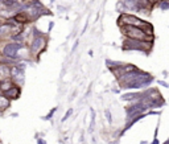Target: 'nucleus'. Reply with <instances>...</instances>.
<instances>
[{
  "instance_id": "f257e3e1",
  "label": "nucleus",
  "mask_w": 169,
  "mask_h": 144,
  "mask_svg": "<svg viewBox=\"0 0 169 144\" xmlns=\"http://www.w3.org/2000/svg\"><path fill=\"white\" fill-rule=\"evenodd\" d=\"M123 32H124V35L130 40H135V41H148V33L140 28H136V27L125 25Z\"/></svg>"
},
{
  "instance_id": "f03ea898",
  "label": "nucleus",
  "mask_w": 169,
  "mask_h": 144,
  "mask_svg": "<svg viewBox=\"0 0 169 144\" xmlns=\"http://www.w3.org/2000/svg\"><path fill=\"white\" fill-rule=\"evenodd\" d=\"M120 20L124 21L125 25L136 27V28H140V29H143V30H144V28L152 29V28H151V24L149 23H147V21H144V20H141V19H137V17L134 16V15H122Z\"/></svg>"
},
{
  "instance_id": "7ed1b4c3",
  "label": "nucleus",
  "mask_w": 169,
  "mask_h": 144,
  "mask_svg": "<svg viewBox=\"0 0 169 144\" xmlns=\"http://www.w3.org/2000/svg\"><path fill=\"white\" fill-rule=\"evenodd\" d=\"M151 42L148 41H135V40H128L124 42V49L128 50H139V52H145L147 49L151 48Z\"/></svg>"
},
{
  "instance_id": "20e7f679",
  "label": "nucleus",
  "mask_w": 169,
  "mask_h": 144,
  "mask_svg": "<svg viewBox=\"0 0 169 144\" xmlns=\"http://www.w3.org/2000/svg\"><path fill=\"white\" fill-rule=\"evenodd\" d=\"M23 48V45L21 44H17V42H12V44H7L3 49V54H4L5 57L11 58V60H16L17 58V53H19V50Z\"/></svg>"
},
{
  "instance_id": "39448f33",
  "label": "nucleus",
  "mask_w": 169,
  "mask_h": 144,
  "mask_svg": "<svg viewBox=\"0 0 169 144\" xmlns=\"http://www.w3.org/2000/svg\"><path fill=\"white\" fill-rule=\"evenodd\" d=\"M44 47H45V40L42 37H40V36H37V37L32 41V44H30V50L37 53V52H40Z\"/></svg>"
},
{
  "instance_id": "423d86ee",
  "label": "nucleus",
  "mask_w": 169,
  "mask_h": 144,
  "mask_svg": "<svg viewBox=\"0 0 169 144\" xmlns=\"http://www.w3.org/2000/svg\"><path fill=\"white\" fill-rule=\"evenodd\" d=\"M19 94H20V89L17 86H11L8 90L4 91V95L7 99H16L19 97Z\"/></svg>"
},
{
  "instance_id": "0eeeda50",
  "label": "nucleus",
  "mask_w": 169,
  "mask_h": 144,
  "mask_svg": "<svg viewBox=\"0 0 169 144\" xmlns=\"http://www.w3.org/2000/svg\"><path fill=\"white\" fill-rule=\"evenodd\" d=\"M123 100H141V94L139 93H128L122 95Z\"/></svg>"
},
{
  "instance_id": "6e6552de",
  "label": "nucleus",
  "mask_w": 169,
  "mask_h": 144,
  "mask_svg": "<svg viewBox=\"0 0 169 144\" xmlns=\"http://www.w3.org/2000/svg\"><path fill=\"white\" fill-rule=\"evenodd\" d=\"M12 25H8V24H3L0 25V36H7L8 32H11Z\"/></svg>"
},
{
  "instance_id": "1a4fd4ad",
  "label": "nucleus",
  "mask_w": 169,
  "mask_h": 144,
  "mask_svg": "<svg viewBox=\"0 0 169 144\" xmlns=\"http://www.w3.org/2000/svg\"><path fill=\"white\" fill-rule=\"evenodd\" d=\"M10 106V100L4 95H0V109H7Z\"/></svg>"
},
{
  "instance_id": "9d476101",
  "label": "nucleus",
  "mask_w": 169,
  "mask_h": 144,
  "mask_svg": "<svg viewBox=\"0 0 169 144\" xmlns=\"http://www.w3.org/2000/svg\"><path fill=\"white\" fill-rule=\"evenodd\" d=\"M0 75H1V77H10V67L8 66H0Z\"/></svg>"
},
{
  "instance_id": "9b49d317",
  "label": "nucleus",
  "mask_w": 169,
  "mask_h": 144,
  "mask_svg": "<svg viewBox=\"0 0 169 144\" xmlns=\"http://www.w3.org/2000/svg\"><path fill=\"white\" fill-rule=\"evenodd\" d=\"M94 126H95V112H94V110L91 109V123H90V127H89V131H90V132L94 131Z\"/></svg>"
},
{
  "instance_id": "f8f14e48",
  "label": "nucleus",
  "mask_w": 169,
  "mask_h": 144,
  "mask_svg": "<svg viewBox=\"0 0 169 144\" xmlns=\"http://www.w3.org/2000/svg\"><path fill=\"white\" fill-rule=\"evenodd\" d=\"M160 8H161L162 11H167L168 8H169V4H168V0H161V1H160Z\"/></svg>"
},
{
  "instance_id": "ddd939ff",
  "label": "nucleus",
  "mask_w": 169,
  "mask_h": 144,
  "mask_svg": "<svg viewBox=\"0 0 169 144\" xmlns=\"http://www.w3.org/2000/svg\"><path fill=\"white\" fill-rule=\"evenodd\" d=\"M104 115H106V118H107V122H108V123H112L111 112H110V110H106V111H104Z\"/></svg>"
},
{
  "instance_id": "4468645a",
  "label": "nucleus",
  "mask_w": 169,
  "mask_h": 144,
  "mask_svg": "<svg viewBox=\"0 0 169 144\" xmlns=\"http://www.w3.org/2000/svg\"><path fill=\"white\" fill-rule=\"evenodd\" d=\"M56 111H57V107H54V109H53V110H52V111H50V112H49V114H48L46 116H45V118H44V119H46V120H48V119H50V118H52V116H53V115H54V112H56Z\"/></svg>"
},
{
  "instance_id": "2eb2a0df",
  "label": "nucleus",
  "mask_w": 169,
  "mask_h": 144,
  "mask_svg": "<svg viewBox=\"0 0 169 144\" xmlns=\"http://www.w3.org/2000/svg\"><path fill=\"white\" fill-rule=\"evenodd\" d=\"M72 112H73V110H72V109H70V110H69V111H67V112H66V115H65V116H63V118H62V123H63V122H66V119H67V118H69V116H70V115H72Z\"/></svg>"
},
{
  "instance_id": "dca6fc26",
  "label": "nucleus",
  "mask_w": 169,
  "mask_h": 144,
  "mask_svg": "<svg viewBox=\"0 0 169 144\" xmlns=\"http://www.w3.org/2000/svg\"><path fill=\"white\" fill-rule=\"evenodd\" d=\"M37 143H38V144H46V142H45V140H42V139H38Z\"/></svg>"
},
{
  "instance_id": "f3484780",
  "label": "nucleus",
  "mask_w": 169,
  "mask_h": 144,
  "mask_svg": "<svg viewBox=\"0 0 169 144\" xmlns=\"http://www.w3.org/2000/svg\"><path fill=\"white\" fill-rule=\"evenodd\" d=\"M159 83H160V85H162V86H165V87H167V86H168V85H167V83H165V82H159Z\"/></svg>"
},
{
  "instance_id": "a211bd4d",
  "label": "nucleus",
  "mask_w": 169,
  "mask_h": 144,
  "mask_svg": "<svg viewBox=\"0 0 169 144\" xmlns=\"http://www.w3.org/2000/svg\"><path fill=\"white\" fill-rule=\"evenodd\" d=\"M152 144H159V140L157 139H155V140H153V143Z\"/></svg>"
},
{
  "instance_id": "6ab92c4d",
  "label": "nucleus",
  "mask_w": 169,
  "mask_h": 144,
  "mask_svg": "<svg viewBox=\"0 0 169 144\" xmlns=\"http://www.w3.org/2000/svg\"><path fill=\"white\" fill-rule=\"evenodd\" d=\"M91 1H93V0H91Z\"/></svg>"
}]
</instances>
